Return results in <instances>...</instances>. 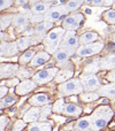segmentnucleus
Masks as SVG:
<instances>
[{
	"label": "nucleus",
	"mask_w": 115,
	"mask_h": 131,
	"mask_svg": "<svg viewBox=\"0 0 115 131\" xmlns=\"http://www.w3.org/2000/svg\"><path fill=\"white\" fill-rule=\"evenodd\" d=\"M114 112L109 106H100L93 111L91 114V121H92V131H99L104 129L111 118L113 117Z\"/></svg>",
	"instance_id": "1"
},
{
	"label": "nucleus",
	"mask_w": 115,
	"mask_h": 131,
	"mask_svg": "<svg viewBox=\"0 0 115 131\" xmlns=\"http://www.w3.org/2000/svg\"><path fill=\"white\" fill-rule=\"evenodd\" d=\"M65 34H66V29L60 28V27L53 28L52 30H50V32L46 35V37L43 40L44 47H45L46 52H48L50 54H54L60 48L61 40H62Z\"/></svg>",
	"instance_id": "2"
},
{
	"label": "nucleus",
	"mask_w": 115,
	"mask_h": 131,
	"mask_svg": "<svg viewBox=\"0 0 115 131\" xmlns=\"http://www.w3.org/2000/svg\"><path fill=\"white\" fill-rule=\"evenodd\" d=\"M60 95H72V94H81L83 93L84 88L81 83L79 78H70L69 81L61 83L58 86Z\"/></svg>",
	"instance_id": "3"
},
{
	"label": "nucleus",
	"mask_w": 115,
	"mask_h": 131,
	"mask_svg": "<svg viewBox=\"0 0 115 131\" xmlns=\"http://www.w3.org/2000/svg\"><path fill=\"white\" fill-rule=\"evenodd\" d=\"M79 46H81L79 37H77L76 31H66L65 36H63L62 40H61L60 47L65 48L67 51H70V52H74L76 54V51Z\"/></svg>",
	"instance_id": "4"
},
{
	"label": "nucleus",
	"mask_w": 115,
	"mask_h": 131,
	"mask_svg": "<svg viewBox=\"0 0 115 131\" xmlns=\"http://www.w3.org/2000/svg\"><path fill=\"white\" fill-rule=\"evenodd\" d=\"M84 21V16L81 13H74L67 15L62 21V28L66 31H76L79 29Z\"/></svg>",
	"instance_id": "5"
},
{
	"label": "nucleus",
	"mask_w": 115,
	"mask_h": 131,
	"mask_svg": "<svg viewBox=\"0 0 115 131\" xmlns=\"http://www.w3.org/2000/svg\"><path fill=\"white\" fill-rule=\"evenodd\" d=\"M53 29V23L48 22V21H44L41 23H38V24L35 27V34L32 38V44H38L40 41L44 40V38L46 37V35L50 32V30Z\"/></svg>",
	"instance_id": "6"
},
{
	"label": "nucleus",
	"mask_w": 115,
	"mask_h": 131,
	"mask_svg": "<svg viewBox=\"0 0 115 131\" xmlns=\"http://www.w3.org/2000/svg\"><path fill=\"white\" fill-rule=\"evenodd\" d=\"M68 13H69V10H68V8L66 7V5L51 7L50 10L45 14V21L54 23L59 20H63V18L68 15Z\"/></svg>",
	"instance_id": "7"
},
{
	"label": "nucleus",
	"mask_w": 115,
	"mask_h": 131,
	"mask_svg": "<svg viewBox=\"0 0 115 131\" xmlns=\"http://www.w3.org/2000/svg\"><path fill=\"white\" fill-rule=\"evenodd\" d=\"M58 72H59V69L57 67L47 68V69L40 70V71H38L36 75H34L32 79H34L38 85H41V84H46V83H48V82H51L52 79H54Z\"/></svg>",
	"instance_id": "8"
},
{
	"label": "nucleus",
	"mask_w": 115,
	"mask_h": 131,
	"mask_svg": "<svg viewBox=\"0 0 115 131\" xmlns=\"http://www.w3.org/2000/svg\"><path fill=\"white\" fill-rule=\"evenodd\" d=\"M104 48V44L102 43H91L86 44V45H81L76 51V54L81 58H86V57H92L95 54L101 52Z\"/></svg>",
	"instance_id": "9"
},
{
	"label": "nucleus",
	"mask_w": 115,
	"mask_h": 131,
	"mask_svg": "<svg viewBox=\"0 0 115 131\" xmlns=\"http://www.w3.org/2000/svg\"><path fill=\"white\" fill-rule=\"evenodd\" d=\"M31 17H32L31 10L22 14H16L13 20V25L16 28V31L24 32L27 29H29L28 25H29V22H31Z\"/></svg>",
	"instance_id": "10"
},
{
	"label": "nucleus",
	"mask_w": 115,
	"mask_h": 131,
	"mask_svg": "<svg viewBox=\"0 0 115 131\" xmlns=\"http://www.w3.org/2000/svg\"><path fill=\"white\" fill-rule=\"evenodd\" d=\"M81 83L83 85L84 90L85 91H97L98 89L101 86L100 81L96 75H85L83 74L81 77Z\"/></svg>",
	"instance_id": "11"
},
{
	"label": "nucleus",
	"mask_w": 115,
	"mask_h": 131,
	"mask_svg": "<svg viewBox=\"0 0 115 131\" xmlns=\"http://www.w3.org/2000/svg\"><path fill=\"white\" fill-rule=\"evenodd\" d=\"M38 84L34 81V79H23L20 84L16 85V94L18 95H25L28 93H30L31 91H34L37 88Z\"/></svg>",
	"instance_id": "12"
},
{
	"label": "nucleus",
	"mask_w": 115,
	"mask_h": 131,
	"mask_svg": "<svg viewBox=\"0 0 115 131\" xmlns=\"http://www.w3.org/2000/svg\"><path fill=\"white\" fill-rule=\"evenodd\" d=\"M18 47L16 41H12V43H7L5 40H1V51H0V54L1 57L5 58H11L13 55H16L18 53Z\"/></svg>",
	"instance_id": "13"
},
{
	"label": "nucleus",
	"mask_w": 115,
	"mask_h": 131,
	"mask_svg": "<svg viewBox=\"0 0 115 131\" xmlns=\"http://www.w3.org/2000/svg\"><path fill=\"white\" fill-rule=\"evenodd\" d=\"M74 54H75L74 52H70V51H67V50H65V48L60 47L57 52L53 54V58H54V60L58 62L59 67H62L63 64H66L68 61H69L70 57Z\"/></svg>",
	"instance_id": "14"
},
{
	"label": "nucleus",
	"mask_w": 115,
	"mask_h": 131,
	"mask_svg": "<svg viewBox=\"0 0 115 131\" xmlns=\"http://www.w3.org/2000/svg\"><path fill=\"white\" fill-rule=\"evenodd\" d=\"M18 68L20 67L15 63H1V69H0V77H1V79L13 77L14 75H16Z\"/></svg>",
	"instance_id": "15"
},
{
	"label": "nucleus",
	"mask_w": 115,
	"mask_h": 131,
	"mask_svg": "<svg viewBox=\"0 0 115 131\" xmlns=\"http://www.w3.org/2000/svg\"><path fill=\"white\" fill-rule=\"evenodd\" d=\"M100 97H106L108 99L115 101V82H112V84H107V85H101L97 90Z\"/></svg>",
	"instance_id": "16"
},
{
	"label": "nucleus",
	"mask_w": 115,
	"mask_h": 131,
	"mask_svg": "<svg viewBox=\"0 0 115 131\" xmlns=\"http://www.w3.org/2000/svg\"><path fill=\"white\" fill-rule=\"evenodd\" d=\"M51 59V54L46 51H39L38 53H36V55L34 57V59L30 62V66L31 67H38V66H41L44 63H46L47 61H50Z\"/></svg>",
	"instance_id": "17"
},
{
	"label": "nucleus",
	"mask_w": 115,
	"mask_h": 131,
	"mask_svg": "<svg viewBox=\"0 0 115 131\" xmlns=\"http://www.w3.org/2000/svg\"><path fill=\"white\" fill-rule=\"evenodd\" d=\"M40 114H41V109L40 107L38 106H34L24 114L23 116V120L25 122H29V123H32V122H36L38 121V118L40 117Z\"/></svg>",
	"instance_id": "18"
},
{
	"label": "nucleus",
	"mask_w": 115,
	"mask_h": 131,
	"mask_svg": "<svg viewBox=\"0 0 115 131\" xmlns=\"http://www.w3.org/2000/svg\"><path fill=\"white\" fill-rule=\"evenodd\" d=\"M29 102L32 106L43 107V106H46V105L50 104V98H48V95L45 94V93H38V94H35L34 97L30 98Z\"/></svg>",
	"instance_id": "19"
},
{
	"label": "nucleus",
	"mask_w": 115,
	"mask_h": 131,
	"mask_svg": "<svg viewBox=\"0 0 115 131\" xmlns=\"http://www.w3.org/2000/svg\"><path fill=\"white\" fill-rule=\"evenodd\" d=\"M75 131H92V121L91 116L79 118L75 124Z\"/></svg>",
	"instance_id": "20"
},
{
	"label": "nucleus",
	"mask_w": 115,
	"mask_h": 131,
	"mask_svg": "<svg viewBox=\"0 0 115 131\" xmlns=\"http://www.w3.org/2000/svg\"><path fill=\"white\" fill-rule=\"evenodd\" d=\"M51 8V2H45V1H39L34 4L31 7V12L34 15H40V14H46Z\"/></svg>",
	"instance_id": "21"
},
{
	"label": "nucleus",
	"mask_w": 115,
	"mask_h": 131,
	"mask_svg": "<svg viewBox=\"0 0 115 131\" xmlns=\"http://www.w3.org/2000/svg\"><path fill=\"white\" fill-rule=\"evenodd\" d=\"M72 75H74V70L70 68V69H67V68H63V69L59 70V72L55 76L54 81L57 83L61 84V83H65V82L69 81L70 78H72Z\"/></svg>",
	"instance_id": "22"
},
{
	"label": "nucleus",
	"mask_w": 115,
	"mask_h": 131,
	"mask_svg": "<svg viewBox=\"0 0 115 131\" xmlns=\"http://www.w3.org/2000/svg\"><path fill=\"white\" fill-rule=\"evenodd\" d=\"M98 38H99V35L95 31L84 32V34H82L81 36H79V44H81V45H86V44L96 43Z\"/></svg>",
	"instance_id": "23"
},
{
	"label": "nucleus",
	"mask_w": 115,
	"mask_h": 131,
	"mask_svg": "<svg viewBox=\"0 0 115 131\" xmlns=\"http://www.w3.org/2000/svg\"><path fill=\"white\" fill-rule=\"evenodd\" d=\"M63 115L66 116H74V117H78L82 114V108L75 104H66L65 109H63Z\"/></svg>",
	"instance_id": "24"
},
{
	"label": "nucleus",
	"mask_w": 115,
	"mask_h": 131,
	"mask_svg": "<svg viewBox=\"0 0 115 131\" xmlns=\"http://www.w3.org/2000/svg\"><path fill=\"white\" fill-rule=\"evenodd\" d=\"M100 69H101V67H100V59H97V60H95V61H91L90 63H88L85 67H84L83 74L96 75Z\"/></svg>",
	"instance_id": "25"
},
{
	"label": "nucleus",
	"mask_w": 115,
	"mask_h": 131,
	"mask_svg": "<svg viewBox=\"0 0 115 131\" xmlns=\"http://www.w3.org/2000/svg\"><path fill=\"white\" fill-rule=\"evenodd\" d=\"M28 131H52V125L48 122H32L28 127Z\"/></svg>",
	"instance_id": "26"
},
{
	"label": "nucleus",
	"mask_w": 115,
	"mask_h": 131,
	"mask_svg": "<svg viewBox=\"0 0 115 131\" xmlns=\"http://www.w3.org/2000/svg\"><path fill=\"white\" fill-rule=\"evenodd\" d=\"M101 69H115V53L108 54L100 59Z\"/></svg>",
	"instance_id": "27"
},
{
	"label": "nucleus",
	"mask_w": 115,
	"mask_h": 131,
	"mask_svg": "<svg viewBox=\"0 0 115 131\" xmlns=\"http://www.w3.org/2000/svg\"><path fill=\"white\" fill-rule=\"evenodd\" d=\"M35 55H36V53H35L34 50H28L18 58V62H20L21 66H25L31 62V60L34 59Z\"/></svg>",
	"instance_id": "28"
},
{
	"label": "nucleus",
	"mask_w": 115,
	"mask_h": 131,
	"mask_svg": "<svg viewBox=\"0 0 115 131\" xmlns=\"http://www.w3.org/2000/svg\"><path fill=\"white\" fill-rule=\"evenodd\" d=\"M16 44H17V47L20 51H25L29 46L32 45V38L31 37H28V36H24V37H21L16 40Z\"/></svg>",
	"instance_id": "29"
},
{
	"label": "nucleus",
	"mask_w": 115,
	"mask_h": 131,
	"mask_svg": "<svg viewBox=\"0 0 115 131\" xmlns=\"http://www.w3.org/2000/svg\"><path fill=\"white\" fill-rule=\"evenodd\" d=\"M99 93L95 92V91H88L86 93H81V99L84 102H92L99 98Z\"/></svg>",
	"instance_id": "30"
},
{
	"label": "nucleus",
	"mask_w": 115,
	"mask_h": 131,
	"mask_svg": "<svg viewBox=\"0 0 115 131\" xmlns=\"http://www.w3.org/2000/svg\"><path fill=\"white\" fill-rule=\"evenodd\" d=\"M14 16L15 15H13V14H4V15H1V24H0L1 31H5L9 27V24L13 23Z\"/></svg>",
	"instance_id": "31"
},
{
	"label": "nucleus",
	"mask_w": 115,
	"mask_h": 131,
	"mask_svg": "<svg viewBox=\"0 0 115 131\" xmlns=\"http://www.w3.org/2000/svg\"><path fill=\"white\" fill-rule=\"evenodd\" d=\"M83 4H84V0H68L66 2V7L68 8L69 12H74V10H77Z\"/></svg>",
	"instance_id": "32"
},
{
	"label": "nucleus",
	"mask_w": 115,
	"mask_h": 131,
	"mask_svg": "<svg viewBox=\"0 0 115 131\" xmlns=\"http://www.w3.org/2000/svg\"><path fill=\"white\" fill-rule=\"evenodd\" d=\"M104 17L105 22H107L108 24H112V25H115V9H108L102 15Z\"/></svg>",
	"instance_id": "33"
},
{
	"label": "nucleus",
	"mask_w": 115,
	"mask_h": 131,
	"mask_svg": "<svg viewBox=\"0 0 115 131\" xmlns=\"http://www.w3.org/2000/svg\"><path fill=\"white\" fill-rule=\"evenodd\" d=\"M15 97H13V95H6L5 98H2L1 99V105H0V107L2 108H6V107H9L12 106V105L15 104Z\"/></svg>",
	"instance_id": "34"
},
{
	"label": "nucleus",
	"mask_w": 115,
	"mask_h": 131,
	"mask_svg": "<svg viewBox=\"0 0 115 131\" xmlns=\"http://www.w3.org/2000/svg\"><path fill=\"white\" fill-rule=\"evenodd\" d=\"M66 106V102L63 99H59L55 101V104L53 105V112L57 114H62L63 113V109H65Z\"/></svg>",
	"instance_id": "35"
},
{
	"label": "nucleus",
	"mask_w": 115,
	"mask_h": 131,
	"mask_svg": "<svg viewBox=\"0 0 115 131\" xmlns=\"http://www.w3.org/2000/svg\"><path fill=\"white\" fill-rule=\"evenodd\" d=\"M16 76H17V78H20V79H28L30 77V71L24 67V66H21V67L18 68L17 72H16Z\"/></svg>",
	"instance_id": "36"
},
{
	"label": "nucleus",
	"mask_w": 115,
	"mask_h": 131,
	"mask_svg": "<svg viewBox=\"0 0 115 131\" xmlns=\"http://www.w3.org/2000/svg\"><path fill=\"white\" fill-rule=\"evenodd\" d=\"M51 109H53V106H51L50 104L44 106V108L41 109V114H40V117H39V121H46L47 116L51 114Z\"/></svg>",
	"instance_id": "37"
},
{
	"label": "nucleus",
	"mask_w": 115,
	"mask_h": 131,
	"mask_svg": "<svg viewBox=\"0 0 115 131\" xmlns=\"http://www.w3.org/2000/svg\"><path fill=\"white\" fill-rule=\"evenodd\" d=\"M27 125V122L24 120H17L13 125V129L12 131H22Z\"/></svg>",
	"instance_id": "38"
},
{
	"label": "nucleus",
	"mask_w": 115,
	"mask_h": 131,
	"mask_svg": "<svg viewBox=\"0 0 115 131\" xmlns=\"http://www.w3.org/2000/svg\"><path fill=\"white\" fill-rule=\"evenodd\" d=\"M45 21V14H40V15H34L32 14V17H31V22L32 23H36V24H38V23H41Z\"/></svg>",
	"instance_id": "39"
},
{
	"label": "nucleus",
	"mask_w": 115,
	"mask_h": 131,
	"mask_svg": "<svg viewBox=\"0 0 115 131\" xmlns=\"http://www.w3.org/2000/svg\"><path fill=\"white\" fill-rule=\"evenodd\" d=\"M9 120L7 116H1L0 117V131H5V129H6V125L8 124Z\"/></svg>",
	"instance_id": "40"
},
{
	"label": "nucleus",
	"mask_w": 115,
	"mask_h": 131,
	"mask_svg": "<svg viewBox=\"0 0 115 131\" xmlns=\"http://www.w3.org/2000/svg\"><path fill=\"white\" fill-rule=\"evenodd\" d=\"M13 5V0H1V4H0V9L5 10V9L9 8V7Z\"/></svg>",
	"instance_id": "41"
},
{
	"label": "nucleus",
	"mask_w": 115,
	"mask_h": 131,
	"mask_svg": "<svg viewBox=\"0 0 115 131\" xmlns=\"http://www.w3.org/2000/svg\"><path fill=\"white\" fill-rule=\"evenodd\" d=\"M18 79H20V78H13V79H11V81L1 82V85H6V86H15V85H17V84H20Z\"/></svg>",
	"instance_id": "42"
},
{
	"label": "nucleus",
	"mask_w": 115,
	"mask_h": 131,
	"mask_svg": "<svg viewBox=\"0 0 115 131\" xmlns=\"http://www.w3.org/2000/svg\"><path fill=\"white\" fill-rule=\"evenodd\" d=\"M7 93H8V88L6 85H1V88H0V97H1V99L6 97Z\"/></svg>",
	"instance_id": "43"
},
{
	"label": "nucleus",
	"mask_w": 115,
	"mask_h": 131,
	"mask_svg": "<svg viewBox=\"0 0 115 131\" xmlns=\"http://www.w3.org/2000/svg\"><path fill=\"white\" fill-rule=\"evenodd\" d=\"M107 79L109 82H115V69H112L107 75Z\"/></svg>",
	"instance_id": "44"
},
{
	"label": "nucleus",
	"mask_w": 115,
	"mask_h": 131,
	"mask_svg": "<svg viewBox=\"0 0 115 131\" xmlns=\"http://www.w3.org/2000/svg\"><path fill=\"white\" fill-rule=\"evenodd\" d=\"M105 1H106V0H93L91 5H92V6H96V7H100V6H104Z\"/></svg>",
	"instance_id": "45"
},
{
	"label": "nucleus",
	"mask_w": 115,
	"mask_h": 131,
	"mask_svg": "<svg viewBox=\"0 0 115 131\" xmlns=\"http://www.w3.org/2000/svg\"><path fill=\"white\" fill-rule=\"evenodd\" d=\"M115 4V0H106V1H105V5L104 6H113V5Z\"/></svg>",
	"instance_id": "46"
},
{
	"label": "nucleus",
	"mask_w": 115,
	"mask_h": 131,
	"mask_svg": "<svg viewBox=\"0 0 115 131\" xmlns=\"http://www.w3.org/2000/svg\"><path fill=\"white\" fill-rule=\"evenodd\" d=\"M14 1H16L17 5H24V4H27L28 1H30V0H14Z\"/></svg>",
	"instance_id": "47"
},
{
	"label": "nucleus",
	"mask_w": 115,
	"mask_h": 131,
	"mask_svg": "<svg viewBox=\"0 0 115 131\" xmlns=\"http://www.w3.org/2000/svg\"><path fill=\"white\" fill-rule=\"evenodd\" d=\"M111 40L112 41H115V32H114L113 35H111Z\"/></svg>",
	"instance_id": "48"
},
{
	"label": "nucleus",
	"mask_w": 115,
	"mask_h": 131,
	"mask_svg": "<svg viewBox=\"0 0 115 131\" xmlns=\"http://www.w3.org/2000/svg\"><path fill=\"white\" fill-rule=\"evenodd\" d=\"M93 0H84V4H92Z\"/></svg>",
	"instance_id": "49"
},
{
	"label": "nucleus",
	"mask_w": 115,
	"mask_h": 131,
	"mask_svg": "<svg viewBox=\"0 0 115 131\" xmlns=\"http://www.w3.org/2000/svg\"><path fill=\"white\" fill-rule=\"evenodd\" d=\"M39 1H43V0H30V2H32V4H36V2H39Z\"/></svg>",
	"instance_id": "50"
},
{
	"label": "nucleus",
	"mask_w": 115,
	"mask_h": 131,
	"mask_svg": "<svg viewBox=\"0 0 115 131\" xmlns=\"http://www.w3.org/2000/svg\"><path fill=\"white\" fill-rule=\"evenodd\" d=\"M43 1H45V2H52V1H54V0H43Z\"/></svg>",
	"instance_id": "51"
},
{
	"label": "nucleus",
	"mask_w": 115,
	"mask_h": 131,
	"mask_svg": "<svg viewBox=\"0 0 115 131\" xmlns=\"http://www.w3.org/2000/svg\"><path fill=\"white\" fill-rule=\"evenodd\" d=\"M113 8H114V9H115V4H114V5H113Z\"/></svg>",
	"instance_id": "52"
}]
</instances>
